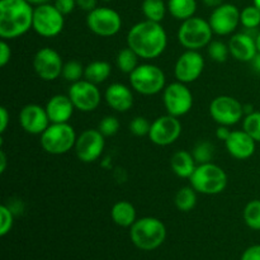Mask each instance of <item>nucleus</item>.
Instances as JSON below:
<instances>
[{
    "instance_id": "1",
    "label": "nucleus",
    "mask_w": 260,
    "mask_h": 260,
    "mask_svg": "<svg viewBox=\"0 0 260 260\" xmlns=\"http://www.w3.org/2000/svg\"><path fill=\"white\" fill-rule=\"evenodd\" d=\"M127 46L140 58L151 60L161 55L168 46V35L160 23L142 20L136 23L127 33Z\"/></svg>"
},
{
    "instance_id": "2",
    "label": "nucleus",
    "mask_w": 260,
    "mask_h": 260,
    "mask_svg": "<svg viewBox=\"0 0 260 260\" xmlns=\"http://www.w3.org/2000/svg\"><path fill=\"white\" fill-rule=\"evenodd\" d=\"M35 8L27 0H0V37L14 40L33 25Z\"/></svg>"
},
{
    "instance_id": "3",
    "label": "nucleus",
    "mask_w": 260,
    "mask_h": 260,
    "mask_svg": "<svg viewBox=\"0 0 260 260\" xmlns=\"http://www.w3.org/2000/svg\"><path fill=\"white\" fill-rule=\"evenodd\" d=\"M129 236L135 245L145 251L159 248L167 238V228L155 217H142L131 226Z\"/></svg>"
},
{
    "instance_id": "4",
    "label": "nucleus",
    "mask_w": 260,
    "mask_h": 260,
    "mask_svg": "<svg viewBox=\"0 0 260 260\" xmlns=\"http://www.w3.org/2000/svg\"><path fill=\"white\" fill-rule=\"evenodd\" d=\"M190 185L196 192L206 196L222 193L228 187V174L225 170L213 162L200 164L189 178Z\"/></svg>"
},
{
    "instance_id": "5",
    "label": "nucleus",
    "mask_w": 260,
    "mask_h": 260,
    "mask_svg": "<svg viewBox=\"0 0 260 260\" xmlns=\"http://www.w3.org/2000/svg\"><path fill=\"white\" fill-rule=\"evenodd\" d=\"M167 78L159 66L141 63L129 74V84L135 91L142 95H155L165 89Z\"/></svg>"
},
{
    "instance_id": "6",
    "label": "nucleus",
    "mask_w": 260,
    "mask_h": 260,
    "mask_svg": "<svg viewBox=\"0 0 260 260\" xmlns=\"http://www.w3.org/2000/svg\"><path fill=\"white\" fill-rule=\"evenodd\" d=\"M178 41L187 50L198 51L207 47L212 41L213 30L208 20L200 17H192L183 20L178 29Z\"/></svg>"
},
{
    "instance_id": "7",
    "label": "nucleus",
    "mask_w": 260,
    "mask_h": 260,
    "mask_svg": "<svg viewBox=\"0 0 260 260\" xmlns=\"http://www.w3.org/2000/svg\"><path fill=\"white\" fill-rule=\"evenodd\" d=\"M75 129L69 123H51L41 135V146L47 154L63 155L75 147Z\"/></svg>"
},
{
    "instance_id": "8",
    "label": "nucleus",
    "mask_w": 260,
    "mask_h": 260,
    "mask_svg": "<svg viewBox=\"0 0 260 260\" xmlns=\"http://www.w3.org/2000/svg\"><path fill=\"white\" fill-rule=\"evenodd\" d=\"M65 25V15L53 4H43L35 8L32 28L37 35L52 38L60 35Z\"/></svg>"
},
{
    "instance_id": "9",
    "label": "nucleus",
    "mask_w": 260,
    "mask_h": 260,
    "mask_svg": "<svg viewBox=\"0 0 260 260\" xmlns=\"http://www.w3.org/2000/svg\"><path fill=\"white\" fill-rule=\"evenodd\" d=\"M86 25L99 37H113L121 30L122 18L112 8L96 7L86 15Z\"/></svg>"
},
{
    "instance_id": "10",
    "label": "nucleus",
    "mask_w": 260,
    "mask_h": 260,
    "mask_svg": "<svg viewBox=\"0 0 260 260\" xmlns=\"http://www.w3.org/2000/svg\"><path fill=\"white\" fill-rule=\"evenodd\" d=\"M162 102L168 114L183 117L189 113L193 107V94L187 84L175 81L165 86L162 90Z\"/></svg>"
},
{
    "instance_id": "11",
    "label": "nucleus",
    "mask_w": 260,
    "mask_h": 260,
    "mask_svg": "<svg viewBox=\"0 0 260 260\" xmlns=\"http://www.w3.org/2000/svg\"><path fill=\"white\" fill-rule=\"evenodd\" d=\"M210 116L221 126H234L243 119L244 106L236 98L230 95L216 96L210 103Z\"/></svg>"
},
{
    "instance_id": "12",
    "label": "nucleus",
    "mask_w": 260,
    "mask_h": 260,
    "mask_svg": "<svg viewBox=\"0 0 260 260\" xmlns=\"http://www.w3.org/2000/svg\"><path fill=\"white\" fill-rule=\"evenodd\" d=\"M68 95L73 102L75 109L85 113L95 111L102 101L101 90L96 84H93L86 79H81L71 84Z\"/></svg>"
},
{
    "instance_id": "13",
    "label": "nucleus",
    "mask_w": 260,
    "mask_h": 260,
    "mask_svg": "<svg viewBox=\"0 0 260 260\" xmlns=\"http://www.w3.org/2000/svg\"><path fill=\"white\" fill-rule=\"evenodd\" d=\"M106 137L98 128H88L81 132L76 139L75 154L81 162L90 164L102 156L106 146Z\"/></svg>"
},
{
    "instance_id": "14",
    "label": "nucleus",
    "mask_w": 260,
    "mask_h": 260,
    "mask_svg": "<svg viewBox=\"0 0 260 260\" xmlns=\"http://www.w3.org/2000/svg\"><path fill=\"white\" fill-rule=\"evenodd\" d=\"M33 69L43 81H53L62 75L63 61L57 51L51 47H43L33 57Z\"/></svg>"
},
{
    "instance_id": "15",
    "label": "nucleus",
    "mask_w": 260,
    "mask_h": 260,
    "mask_svg": "<svg viewBox=\"0 0 260 260\" xmlns=\"http://www.w3.org/2000/svg\"><path fill=\"white\" fill-rule=\"evenodd\" d=\"M182 135V123L178 117L165 114L160 116L151 123L149 139L157 146H169L174 144Z\"/></svg>"
},
{
    "instance_id": "16",
    "label": "nucleus",
    "mask_w": 260,
    "mask_h": 260,
    "mask_svg": "<svg viewBox=\"0 0 260 260\" xmlns=\"http://www.w3.org/2000/svg\"><path fill=\"white\" fill-rule=\"evenodd\" d=\"M213 33L217 36L233 35L240 24V10L230 3H223L215 8L208 19Z\"/></svg>"
},
{
    "instance_id": "17",
    "label": "nucleus",
    "mask_w": 260,
    "mask_h": 260,
    "mask_svg": "<svg viewBox=\"0 0 260 260\" xmlns=\"http://www.w3.org/2000/svg\"><path fill=\"white\" fill-rule=\"evenodd\" d=\"M205 70V58L198 51L187 50L178 57L174 74L178 81L190 84L197 80Z\"/></svg>"
},
{
    "instance_id": "18",
    "label": "nucleus",
    "mask_w": 260,
    "mask_h": 260,
    "mask_svg": "<svg viewBox=\"0 0 260 260\" xmlns=\"http://www.w3.org/2000/svg\"><path fill=\"white\" fill-rule=\"evenodd\" d=\"M19 123L27 134L42 135L51 124L45 107L27 104L19 112Z\"/></svg>"
},
{
    "instance_id": "19",
    "label": "nucleus",
    "mask_w": 260,
    "mask_h": 260,
    "mask_svg": "<svg viewBox=\"0 0 260 260\" xmlns=\"http://www.w3.org/2000/svg\"><path fill=\"white\" fill-rule=\"evenodd\" d=\"M228 45L230 48V55L240 62H251L258 53L255 37L248 30L233 35Z\"/></svg>"
},
{
    "instance_id": "20",
    "label": "nucleus",
    "mask_w": 260,
    "mask_h": 260,
    "mask_svg": "<svg viewBox=\"0 0 260 260\" xmlns=\"http://www.w3.org/2000/svg\"><path fill=\"white\" fill-rule=\"evenodd\" d=\"M225 146L233 157L238 160H246L255 152L256 141L244 129H241L231 132L229 139L225 141Z\"/></svg>"
},
{
    "instance_id": "21",
    "label": "nucleus",
    "mask_w": 260,
    "mask_h": 260,
    "mask_svg": "<svg viewBox=\"0 0 260 260\" xmlns=\"http://www.w3.org/2000/svg\"><path fill=\"white\" fill-rule=\"evenodd\" d=\"M104 99L113 111L128 112L134 106V93L128 86L121 83H113L106 89Z\"/></svg>"
},
{
    "instance_id": "22",
    "label": "nucleus",
    "mask_w": 260,
    "mask_h": 260,
    "mask_svg": "<svg viewBox=\"0 0 260 260\" xmlns=\"http://www.w3.org/2000/svg\"><path fill=\"white\" fill-rule=\"evenodd\" d=\"M45 108L51 123H69L75 111V107L69 95L62 94H57L48 99Z\"/></svg>"
},
{
    "instance_id": "23",
    "label": "nucleus",
    "mask_w": 260,
    "mask_h": 260,
    "mask_svg": "<svg viewBox=\"0 0 260 260\" xmlns=\"http://www.w3.org/2000/svg\"><path fill=\"white\" fill-rule=\"evenodd\" d=\"M197 165L192 152L185 151V150L177 151L175 154H173L172 159H170V167H172L173 173L183 179H189L194 173Z\"/></svg>"
},
{
    "instance_id": "24",
    "label": "nucleus",
    "mask_w": 260,
    "mask_h": 260,
    "mask_svg": "<svg viewBox=\"0 0 260 260\" xmlns=\"http://www.w3.org/2000/svg\"><path fill=\"white\" fill-rule=\"evenodd\" d=\"M112 220L121 228H131L136 222V208L128 201L114 203L111 211Z\"/></svg>"
},
{
    "instance_id": "25",
    "label": "nucleus",
    "mask_w": 260,
    "mask_h": 260,
    "mask_svg": "<svg viewBox=\"0 0 260 260\" xmlns=\"http://www.w3.org/2000/svg\"><path fill=\"white\" fill-rule=\"evenodd\" d=\"M168 12L177 20H187L197 12V0H168Z\"/></svg>"
},
{
    "instance_id": "26",
    "label": "nucleus",
    "mask_w": 260,
    "mask_h": 260,
    "mask_svg": "<svg viewBox=\"0 0 260 260\" xmlns=\"http://www.w3.org/2000/svg\"><path fill=\"white\" fill-rule=\"evenodd\" d=\"M112 74V66L111 63L107 61L96 60L93 62L88 63L85 66V73H84V78L86 80L91 81L93 84H102L109 79Z\"/></svg>"
},
{
    "instance_id": "27",
    "label": "nucleus",
    "mask_w": 260,
    "mask_h": 260,
    "mask_svg": "<svg viewBox=\"0 0 260 260\" xmlns=\"http://www.w3.org/2000/svg\"><path fill=\"white\" fill-rule=\"evenodd\" d=\"M141 10L147 20L160 23L167 15L168 4H165L164 0H144Z\"/></svg>"
},
{
    "instance_id": "28",
    "label": "nucleus",
    "mask_w": 260,
    "mask_h": 260,
    "mask_svg": "<svg viewBox=\"0 0 260 260\" xmlns=\"http://www.w3.org/2000/svg\"><path fill=\"white\" fill-rule=\"evenodd\" d=\"M175 207L182 212H189L197 205V192L194 188L190 187H183L175 193L174 197Z\"/></svg>"
},
{
    "instance_id": "29",
    "label": "nucleus",
    "mask_w": 260,
    "mask_h": 260,
    "mask_svg": "<svg viewBox=\"0 0 260 260\" xmlns=\"http://www.w3.org/2000/svg\"><path fill=\"white\" fill-rule=\"evenodd\" d=\"M139 55L127 46L126 48H122L117 55L116 65L119 69V71L129 75L139 66Z\"/></svg>"
},
{
    "instance_id": "30",
    "label": "nucleus",
    "mask_w": 260,
    "mask_h": 260,
    "mask_svg": "<svg viewBox=\"0 0 260 260\" xmlns=\"http://www.w3.org/2000/svg\"><path fill=\"white\" fill-rule=\"evenodd\" d=\"M243 217L249 229L260 231V200L250 201L245 206Z\"/></svg>"
},
{
    "instance_id": "31",
    "label": "nucleus",
    "mask_w": 260,
    "mask_h": 260,
    "mask_svg": "<svg viewBox=\"0 0 260 260\" xmlns=\"http://www.w3.org/2000/svg\"><path fill=\"white\" fill-rule=\"evenodd\" d=\"M240 24L246 30H255L260 25V9L255 5L245 7L240 12Z\"/></svg>"
},
{
    "instance_id": "32",
    "label": "nucleus",
    "mask_w": 260,
    "mask_h": 260,
    "mask_svg": "<svg viewBox=\"0 0 260 260\" xmlns=\"http://www.w3.org/2000/svg\"><path fill=\"white\" fill-rule=\"evenodd\" d=\"M207 53L210 58L215 62L222 63L226 62L230 56V48H229L228 43L222 42V41H211L210 45L207 46Z\"/></svg>"
},
{
    "instance_id": "33",
    "label": "nucleus",
    "mask_w": 260,
    "mask_h": 260,
    "mask_svg": "<svg viewBox=\"0 0 260 260\" xmlns=\"http://www.w3.org/2000/svg\"><path fill=\"white\" fill-rule=\"evenodd\" d=\"M84 73H85V66H83V63L76 60H70L63 63L62 75L61 76L66 81L73 84L81 80L84 78Z\"/></svg>"
},
{
    "instance_id": "34",
    "label": "nucleus",
    "mask_w": 260,
    "mask_h": 260,
    "mask_svg": "<svg viewBox=\"0 0 260 260\" xmlns=\"http://www.w3.org/2000/svg\"><path fill=\"white\" fill-rule=\"evenodd\" d=\"M192 154L198 165L212 162V157L215 155V146L210 141H201L196 145Z\"/></svg>"
},
{
    "instance_id": "35",
    "label": "nucleus",
    "mask_w": 260,
    "mask_h": 260,
    "mask_svg": "<svg viewBox=\"0 0 260 260\" xmlns=\"http://www.w3.org/2000/svg\"><path fill=\"white\" fill-rule=\"evenodd\" d=\"M243 129L246 134L250 135L256 142H260V112L254 111L253 113L245 116Z\"/></svg>"
},
{
    "instance_id": "36",
    "label": "nucleus",
    "mask_w": 260,
    "mask_h": 260,
    "mask_svg": "<svg viewBox=\"0 0 260 260\" xmlns=\"http://www.w3.org/2000/svg\"><path fill=\"white\" fill-rule=\"evenodd\" d=\"M14 223V212L7 205L0 206V235L5 236L10 233Z\"/></svg>"
},
{
    "instance_id": "37",
    "label": "nucleus",
    "mask_w": 260,
    "mask_h": 260,
    "mask_svg": "<svg viewBox=\"0 0 260 260\" xmlns=\"http://www.w3.org/2000/svg\"><path fill=\"white\" fill-rule=\"evenodd\" d=\"M128 128L129 131H131V134L137 137L149 136L150 128H151V123H150L149 119L145 118V117L137 116L129 122Z\"/></svg>"
},
{
    "instance_id": "38",
    "label": "nucleus",
    "mask_w": 260,
    "mask_h": 260,
    "mask_svg": "<svg viewBox=\"0 0 260 260\" xmlns=\"http://www.w3.org/2000/svg\"><path fill=\"white\" fill-rule=\"evenodd\" d=\"M119 121L114 116H106L98 124V129L103 134L104 137L114 136L119 131Z\"/></svg>"
},
{
    "instance_id": "39",
    "label": "nucleus",
    "mask_w": 260,
    "mask_h": 260,
    "mask_svg": "<svg viewBox=\"0 0 260 260\" xmlns=\"http://www.w3.org/2000/svg\"><path fill=\"white\" fill-rule=\"evenodd\" d=\"M53 5L57 8V10L60 13H62L63 15H69L75 10L76 0H55Z\"/></svg>"
},
{
    "instance_id": "40",
    "label": "nucleus",
    "mask_w": 260,
    "mask_h": 260,
    "mask_svg": "<svg viewBox=\"0 0 260 260\" xmlns=\"http://www.w3.org/2000/svg\"><path fill=\"white\" fill-rule=\"evenodd\" d=\"M10 58H12V48L7 40H3L0 42V66L5 68L10 62Z\"/></svg>"
},
{
    "instance_id": "41",
    "label": "nucleus",
    "mask_w": 260,
    "mask_h": 260,
    "mask_svg": "<svg viewBox=\"0 0 260 260\" xmlns=\"http://www.w3.org/2000/svg\"><path fill=\"white\" fill-rule=\"evenodd\" d=\"M241 260H260V245H253L246 249Z\"/></svg>"
},
{
    "instance_id": "42",
    "label": "nucleus",
    "mask_w": 260,
    "mask_h": 260,
    "mask_svg": "<svg viewBox=\"0 0 260 260\" xmlns=\"http://www.w3.org/2000/svg\"><path fill=\"white\" fill-rule=\"evenodd\" d=\"M10 116L5 107H0V134H4L9 126Z\"/></svg>"
},
{
    "instance_id": "43",
    "label": "nucleus",
    "mask_w": 260,
    "mask_h": 260,
    "mask_svg": "<svg viewBox=\"0 0 260 260\" xmlns=\"http://www.w3.org/2000/svg\"><path fill=\"white\" fill-rule=\"evenodd\" d=\"M96 4H98V0H76V5L79 9L88 13L95 9Z\"/></svg>"
},
{
    "instance_id": "44",
    "label": "nucleus",
    "mask_w": 260,
    "mask_h": 260,
    "mask_svg": "<svg viewBox=\"0 0 260 260\" xmlns=\"http://www.w3.org/2000/svg\"><path fill=\"white\" fill-rule=\"evenodd\" d=\"M231 132L233 131H231L228 126H221L220 124V126L217 127V129H216V137H217L220 141L225 142L226 140L229 139V136L231 135Z\"/></svg>"
},
{
    "instance_id": "45",
    "label": "nucleus",
    "mask_w": 260,
    "mask_h": 260,
    "mask_svg": "<svg viewBox=\"0 0 260 260\" xmlns=\"http://www.w3.org/2000/svg\"><path fill=\"white\" fill-rule=\"evenodd\" d=\"M202 2L206 7L212 8V9H215V8L220 7V5L223 4V0H202Z\"/></svg>"
},
{
    "instance_id": "46",
    "label": "nucleus",
    "mask_w": 260,
    "mask_h": 260,
    "mask_svg": "<svg viewBox=\"0 0 260 260\" xmlns=\"http://www.w3.org/2000/svg\"><path fill=\"white\" fill-rule=\"evenodd\" d=\"M7 169V155H5L4 150L0 151V173H4Z\"/></svg>"
},
{
    "instance_id": "47",
    "label": "nucleus",
    "mask_w": 260,
    "mask_h": 260,
    "mask_svg": "<svg viewBox=\"0 0 260 260\" xmlns=\"http://www.w3.org/2000/svg\"><path fill=\"white\" fill-rule=\"evenodd\" d=\"M251 66H253L254 71L260 75V52L256 53L255 57L253 58V61H251Z\"/></svg>"
},
{
    "instance_id": "48",
    "label": "nucleus",
    "mask_w": 260,
    "mask_h": 260,
    "mask_svg": "<svg viewBox=\"0 0 260 260\" xmlns=\"http://www.w3.org/2000/svg\"><path fill=\"white\" fill-rule=\"evenodd\" d=\"M30 5H35V7H38V5L43 4H50L51 0H27Z\"/></svg>"
},
{
    "instance_id": "49",
    "label": "nucleus",
    "mask_w": 260,
    "mask_h": 260,
    "mask_svg": "<svg viewBox=\"0 0 260 260\" xmlns=\"http://www.w3.org/2000/svg\"><path fill=\"white\" fill-rule=\"evenodd\" d=\"M255 42H256V48H258V52H260V32L255 36Z\"/></svg>"
},
{
    "instance_id": "50",
    "label": "nucleus",
    "mask_w": 260,
    "mask_h": 260,
    "mask_svg": "<svg viewBox=\"0 0 260 260\" xmlns=\"http://www.w3.org/2000/svg\"><path fill=\"white\" fill-rule=\"evenodd\" d=\"M253 2H254V5H255V7H258L260 9V0H253Z\"/></svg>"
},
{
    "instance_id": "51",
    "label": "nucleus",
    "mask_w": 260,
    "mask_h": 260,
    "mask_svg": "<svg viewBox=\"0 0 260 260\" xmlns=\"http://www.w3.org/2000/svg\"><path fill=\"white\" fill-rule=\"evenodd\" d=\"M102 2H104V3H109V2H112V0H102Z\"/></svg>"
}]
</instances>
